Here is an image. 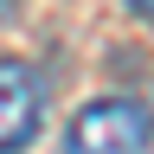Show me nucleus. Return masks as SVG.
Here are the masks:
<instances>
[{"label": "nucleus", "instance_id": "obj_2", "mask_svg": "<svg viewBox=\"0 0 154 154\" xmlns=\"http://www.w3.org/2000/svg\"><path fill=\"white\" fill-rule=\"evenodd\" d=\"M38 116H45V84H38L32 64L19 58H0V154H19L38 135Z\"/></svg>", "mask_w": 154, "mask_h": 154}, {"label": "nucleus", "instance_id": "obj_1", "mask_svg": "<svg viewBox=\"0 0 154 154\" xmlns=\"http://www.w3.org/2000/svg\"><path fill=\"white\" fill-rule=\"evenodd\" d=\"M148 141H154V122L128 96L84 103L64 128V154H148Z\"/></svg>", "mask_w": 154, "mask_h": 154}, {"label": "nucleus", "instance_id": "obj_3", "mask_svg": "<svg viewBox=\"0 0 154 154\" xmlns=\"http://www.w3.org/2000/svg\"><path fill=\"white\" fill-rule=\"evenodd\" d=\"M128 7H135V13H141V19H154V0H128Z\"/></svg>", "mask_w": 154, "mask_h": 154}]
</instances>
